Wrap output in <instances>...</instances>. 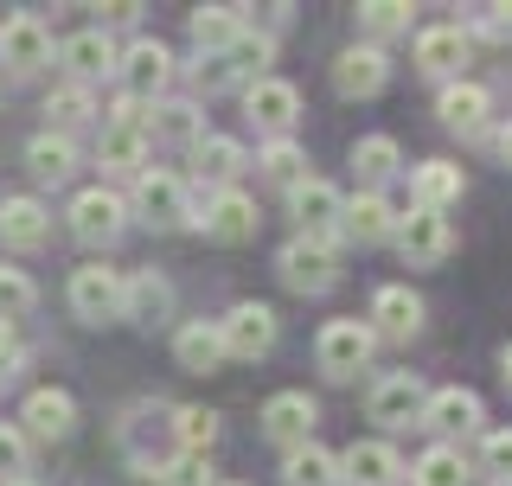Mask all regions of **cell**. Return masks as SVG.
I'll list each match as a JSON object with an SVG mask.
<instances>
[{"mask_svg": "<svg viewBox=\"0 0 512 486\" xmlns=\"http://www.w3.org/2000/svg\"><path fill=\"white\" fill-rule=\"evenodd\" d=\"M45 237H52V212H45L32 192L0 199V243H7V250H39Z\"/></svg>", "mask_w": 512, "mask_h": 486, "instance_id": "obj_25", "label": "cell"}, {"mask_svg": "<svg viewBox=\"0 0 512 486\" xmlns=\"http://www.w3.org/2000/svg\"><path fill=\"white\" fill-rule=\"evenodd\" d=\"M7 365H20V333L0 320V378H7Z\"/></svg>", "mask_w": 512, "mask_h": 486, "instance_id": "obj_47", "label": "cell"}, {"mask_svg": "<svg viewBox=\"0 0 512 486\" xmlns=\"http://www.w3.org/2000/svg\"><path fill=\"white\" fill-rule=\"evenodd\" d=\"M13 480H26V429L0 423V486H13Z\"/></svg>", "mask_w": 512, "mask_h": 486, "instance_id": "obj_44", "label": "cell"}, {"mask_svg": "<svg viewBox=\"0 0 512 486\" xmlns=\"http://www.w3.org/2000/svg\"><path fill=\"white\" fill-rule=\"evenodd\" d=\"M352 173H359L365 192H384V180H397L404 173V148H397L391 135H365L352 141Z\"/></svg>", "mask_w": 512, "mask_h": 486, "instance_id": "obj_31", "label": "cell"}, {"mask_svg": "<svg viewBox=\"0 0 512 486\" xmlns=\"http://www.w3.org/2000/svg\"><path fill=\"white\" fill-rule=\"evenodd\" d=\"M474 32H480V39H500V45H506V39H512V7H506V0H500V7H480V26H474Z\"/></svg>", "mask_w": 512, "mask_h": 486, "instance_id": "obj_46", "label": "cell"}, {"mask_svg": "<svg viewBox=\"0 0 512 486\" xmlns=\"http://www.w3.org/2000/svg\"><path fill=\"white\" fill-rule=\"evenodd\" d=\"M276 275L295 295H327L333 282H340V243L333 237H288L282 243V256H276Z\"/></svg>", "mask_w": 512, "mask_h": 486, "instance_id": "obj_2", "label": "cell"}, {"mask_svg": "<svg viewBox=\"0 0 512 486\" xmlns=\"http://www.w3.org/2000/svg\"><path fill=\"white\" fill-rule=\"evenodd\" d=\"M365 327H372L378 339H416V333H423V301H416V288L410 282H384L372 295Z\"/></svg>", "mask_w": 512, "mask_h": 486, "instance_id": "obj_15", "label": "cell"}, {"mask_svg": "<svg viewBox=\"0 0 512 486\" xmlns=\"http://www.w3.org/2000/svg\"><path fill=\"white\" fill-rule=\"evenodd\" d=\"M410 486H468V461H461V448L455 442L423 448L416 467H410Z\"/></svg>", "mask_w": 512, "mask_h": 486, "instance_id": "obj_34", "label": "cell"}, {"mask_svg": "<svg viewBox=\"0 0 512 486\" xmlns=\"http://www.w3.org/2000/svg\"><path fill=\"white\" fill-rule=\"evenodd\" d=\"M340 474H346V486H404L410 467L391 442H352L340 455Z\"/></svg>", "mask_w": 512, "mask_h": 486, "instance_id": "obj_17", "label": "cell"}, {"mask_svg": "<svg viewBox=\"0 0 512 486\" xmlns=\"http://www.w3.org/2000/svg\"><path fill=\"white\" fill-rule=\"evenodd\" d=\"M436 116H442V128H455V135H487L493 96H487V84H474V77H455V84H442V96H436Z\"/></svg>", "mask_w": 512, "mask_h": 486, "instance_id": "obj_18", "label": "cell"}, {"mask_svg": "<svg viewBox=\"0 0 512 486\" xmlns=\"http://www.w3.org/2000/svg\"><path fill=\"white\" fill-rule=\"evenodd\" d=\"M480 474H487L493 486H512V429L480 435Z\"/></svg>", "mask_w": 512, "mask_h": 486, "instance_id": "obj_42", "label": "cell"}, {"mask_svg": "<svg viewBox=\"0 0 512 486\" xmlns=\"http://www.w3.org/2000/svg\"><path fill=\"white\" fill-rule=\"evenodd\" d=\"M423 429H436V435H474L480 429V397L468 391V384H442V391H429Z\"/></svg>", "mask_w": 512, "mask_h": 486, "instance_id": "obj_24", "label": "cell"}, {"mask_svg": "<svg viewBox=\"0 0 512 486\" xmlns=\"http://www.w3.org/2000/svg\"><path fill=\"white\" fill-rule=\"evenodd\" d=\"M173 442H180V455H205L218 442V410H205V403L173 410Z\"/></svg>", "mask_w": 512, "mask_h": 486, "instance_id": "obj_36", "label": "cell"}, {"mask_svg": "<svg viewBox=\"0 0 512 486\" xmlns=\"http://www.w3.org/2000/svg\"><path fill=\"white\" fill-rule=\"evenodd\" d=\"M218 486H244V480H218Z\"/></svg>", "mask_w": 512, "mask_h": 486, "instance_id": "obj_51", "label": "cell"}, {"mask_svg": "<svg viewBox=\"0 0 512 486\" xmlns=\"http://www.w3.org/2000/svg\"><path fill=\"white\" fill-rule=\"evenodd\" d=\"M160 486H218L212 480V467H205V455H173V461H160Z\"/></svg>", "mask_w": 512, "mask_h": 486, "instance_id": "obj_43", "label": "cell"}, {"mask_svg": "<svg viewBox=\"0 0 512 486\" xmlns=\"http://www.w3.org/2000/svg\"><path fill=\"white\" fill-rule=\"evenodd\" d=\"M282 486H346L340 455H327L320 442H308V448H288V461H282Z\"/></svg>", "mask_w": 512, "mask_h": 486, "instance_id": "obj_33", "label": "cell"}, {"mask_svg": "<svg viewBox=\"0 0 512 486\" xmlns=\"http://www.w3.org/2000/svg\"><path fill=\"white\" fill-rule=\"evenodd\" d=\"M26 173L39 186H64L77 173V141L71 135H52V128H45V135H32L26 141Z\"/></svg>", "mask_w": 512, "mask_h": 486, "instance_id": "obj_28", "label": "cell"}, {"mask_svg": "<svg viewBox=\"0 0 512 486\" xmlns=\"http://www.w3.org/2000/svg\"><path fill=\"white\" fill-rule=\"evenodd\" d=\"M58 64L71 71V84H96V77H109L122 64V52H116V39H109L103 26H90V32H71V39L58 45Z\"/></svg>", "mask_w": 512, "mask_h": 486, "instance_id": "obj_16", "label": "cell"}, {"mask_svg": "<svg viewBox=\"0 0 512 486\" xmlns=\"http://www.w3.org/2000/svg\"><path fill=\"white\" fill-rule=\"evenodd\" d=\"M32 307H39V288H32V275H26V269H7V263H0V320L13 327V320H26Z\"/></svg>", "mask_w": 512, "mask_h": 486, "instance_id": "obj_40", "label": "cell"}, {"mask_svg": "<svg viewBox=\"0 0 512 486\" xmlns=\"http://www.w3.org/2000/svg\"><path fill=\"white\" fill-rule=\"evenodd\" d=\"M20 429H26V442H64V435L77 429V403H71V391H58V384L32 391L26 410H20Z\"/></svg>", "mask_w": 512, "mask_h": 486, "instance_id": "obj_21", "label": "cell"}, {"mask_svg": "<svg viewBox=\"0 0 512 486\" xmlns=\"http://www.w3.org/2000/svg\"><path fill=\"white\" fill-rule=\"evenodd\" d=\"M340 237H352V243H384V237H397V212H391V199H384V192H359V199H346V224H340Z\"/></svg>", "mask_w": 512, "mask_h": 486, "instance_id": "obj_30", "label": "cell"}, {"mask_svg": "<svg viewBox=\"0 0 512 486\" xmlns=\"http://www.w3.org/2000/svg\"><path fill=\"white\" fill-rule=\"evenodd\" d=\"M372 352H378V333L365 327V320H327L320 339H314V359H320V371H327L333 384L359 378V371L372 365Z\"/></svg>", "mask_w": 512, "mask_h": 486, "instance_id": "obj_3", "label": "cell"}, {"mask_svg": "<svg viewBox=\"0 0 512 486\" xmlns=\"http://www.w3.org/2000/svg\"><path fill=\"white\" fill-rule=\"evenodd\" d=\"M397 250H404L410 269H436V263H448V250H455V224H448L442 212L410 205V212L397 218Z\"/></svg>", "mask_w": 512, "mask_h": 486, "instance_id": "obj_7", "label": "cell"}, {"mask_svg": "<svg viewBox=\"0 0 512 486\" xmlns=\"http://www.w3.org/2000/svg\"><path fill=\"white\" fill-rule=\"evenodd\" d=\"M173 359H180V371H218L224 359H231L218 320H186V327L173 333Z\"/></svg>", "mask_w": 512, "mask_h": 486, "instance_id": "obj_29", "label": "cell"}, {"mask_svg": "<svg viewBox=\"0 0 512 486\" xmlns=\"http://www.w3.org/2000/svg\"><path fill=\"white\" fill-rule=\"evenodd\" d=\"M423 403H429V391H423L416 371H384L372 391H365V416L384 429H410V423L423 429Z\"/></svg>", "mask_w": 512, "mask_h": 486, "instance_id": "obj_5", "label": "cell"}, {"mask_svg": "<svg viewBox=\"0 0 512 486\" xmlns=\"http://www.w3.org/2000/svg\"><path fill=\"white\" fill-rule=\"evenodd\" d=\"M128 218H141L148 231H180L192 224V186L167 167H148L135 180V199H128Z\"/></svg>", "mask_w": 512, "mask_h": 486, "instance_id": "obj_1", "label": "cell"}, {"mask_svg": "<svg viewBox=\"0 0 512 486\" xmlns=\"http://www.w3.org/2000/svg\"><path fill=\"white\" fill-rule=\"evenodd\" d=\"M0 64H7L13 77H32L52 64V26L39 20V13H7L0 20Z\"/></svg>", "mask_w": 512, "mask_h": 486, "instance_id": "obj_9", "label": "cell"}, {"mask_svg": "<svg viewBox=\"0 0 512 486\" xmlns=\"http://www.w3.org/2000/svg\"><path fill=\"white\" fill-rule=\"evenodd\" d=\"M218 333H224V352H231V359H263V352L276 346V307L237 301L231 314L218 320Z\"/></svg>", "mask_w": 512, "mask_h": 486, "instance_id": "obj_13", "label": "cell"}, {"mask_svg": "<svg viewBox=\"0 0 512 486\" xmlns=\"http://www.w3.org/2000/svg\"><path fill=\"white\" fill-rule=\"evenodd\" d=\"M314 423H320V410H314L308 391H276V397L263 403V435H269V442H282V448H308L314 442Z\"/></svg>", "mask_w": 512, "mask_h": 486, "instance_id": "obj_14", "label": "cell"}, {"mask_svg": "<svg viewBox=\"0 0 512 486\" xmlns=\"http://www.w3.org/2000/svg\"><path fill=\"white\" fill-rule=\"evenodd\" d=\"M96 167H103V173H122V180H141V173H148V135L103 128V135H96Z\"/></svg>", "mask_w": 512, "mask_h": 486, "instance_id": "obj_32", "label": "cell"}, {"mask_svg": "<svg viewBox=\"0 0 512 486\" xmlns=\"http://www.w3.org/2000/svg\"><path fill=\"white\" fill-rule=\"evenodd\" d=\"M468 45H474L468 26H429L423 39H416V71H423V77H442V84H455L461 64H468Z\"/></svg>", "mask_w": 512, "mask_h": 486, "instance_id": "obj_22", "label": "cell"}, {"mask_svg": "<svg viewBox=\"0 0 512 486\" xmlns=\"http://www.w3.org/2000/svg\"><path fill=\"white\" fill-rule=\"evenodd\" d=\"M192 167H199L205 192H224V186H237V173L250 167V154H244V141H231V135H199L192 141Z\"/></svg>", "mask_w": 512, "mask_h": 486, "instance_id": "obj_23", "label": "cell"}, {"mask_svg": "<svg viewBox=\"0 0 512 486\" xmlns=\"http://www.w3.org/2000/svg\"><path fill=\"white\" fill-rule=\"evenodd\" d=\"M186 32H192V45H199V58H224L250 32V7H192Z\"/></svg>", "mask_w": 512, "mask_h": 486, "instance_id": "obj_19", "label": "cell"}, {"mask_svg": "<svg viewBox=\"0 0 512 486\" xmlns=\"http://www.w3.org/2000/svg\"><path fill=\"white\" fill-rule=\"evenodd\" d=\"M122 231H128V199H122V192L84 186V192L71 199V237H77V243H103V250H109Z\"/></svg>", "mask_w": 512, "mask_h": 486, "instance_id": "obj_6", "label": "cell"}, {"mask_svg": "<svg viewBox=\"0 0 512 486\" xmlns=\"http://www.w3.org/2000/svg\"><path fill=\"white\" fill-rule=\"evenodd\" d=\"M269 58H276V39H269V32H244V39L224 52V64L237 71V84H256V77H269V71H263Z\"/></svg>", "mask_w": 512, "mask_h": 486, "instance_id": "obj_38", "label": "cell"}, {"mask_svg": "<svg viewBox=\"0 0 512 486\" xmlns=\"http://www.w3.org/2000/svg\"><path fill=\"white\" fill-rule=\"evenodd\" d=\"M288 218L301 224V237H333L340 243V224H346V199H340V186H327V180H301L295 192H288Z\"/></svg>", "mask_w": 512, "mask_h": 486, "instance_id": "obj_12", "label": "cell"}, {"mask_svg": "<svg viewBox=\"0 0 512 486\" xmlns=\"http://www.w3.org/2000/svg\"><path fill=\"white\" fill-rule=\"evenodd\" d=\"M461 192H468V180H461V167H448V160H423V167H410V199L423 205V212L448 218V205H461Z\"/></svg>", "mask_w": 512, "mask_h": 486, "instance_id": "obj_27", "label": "cell"}, {"mask_svg": "<svg viewBox=\"0 0 512 486\" xmlns=\"http://www.w3.org/2000/svg\"><path fill=\"white\" fill-rule=\"evenodd\" d=\"M154 135L160 141H199L205 135V122H199V103H154Z\"/></svg>", "mask_w": 512, "mask_h": 486, "instance_id": "obj_39", "label": "cell"}, {"mask_svg": "<svg viewBox=\"0 0 512 486\" xmlns=\"http://www.w3.org/2000/svg\"><path fill=\"white\" fill-rule=\"evenodd\" d=\"M500 378H506V391H512V346L500 352Z\"/></svg>", "mask_w": 512, "mask_h": 486, "instance_id": "obj_49", "label": "cell"}, {"mask_svg": "<svg viewBox=\"0 0 512 486\" xmlns=\"http://www.w3.org/2000/svg\"><path fill=\"white\" fill-rule=\"evenodd\" d=\"M13 486H39V480H32V474H26V480H13Z\"/></svg>", "mask_w": 512, "mask_h": 486, "instance_id": "obj_50", "label": "cell"}, {"mask_svg": "<svg viewBox=\"0 0 512 486\" xmlns=\"http://www.w3.org/2000/svg\"><path fill=\"white\" fill-rule=\"evenodd\" d=\"M410 0H365L359 7V26L365 32H378V39H391V32H410Z\"/></svg>", "mask_w": 512, "mask_h": 486, "instance_id": "obj_41", "label": "cell"}, {"mask_svg": "<svg viewBox=\"0 0 512 486\" xmlns=\"http://www.w3.org/2000/svg\"><path fill=\"white\" fill-rule=\"evenodd\" d=\"M192 224H199L212 243H244V237H256V199H250L244 186L205 192V205L192 212Z\"/></svg>", "mask_w": 512, "mask_h": 486, "instance_id": "obj_10", "label": "cell"}, {"mask_svg": "<svg viewBox=\"0 0 512 486\" xmlns=\"http://www.w3.org/2000/svg\"><path fill=\"white\" fill-rule=\"evenodd\" d=\"M256 167H263V180H276V186H288V192L308 180V154H301V141H295V135H288V141H263Z\"/></svg>", "mask_w": 512, "mask_h": 486, "instance_id": "obj_35", "label": "cell"}, {"mask_svg": "<svg viewBox=\"0 0 512 486\" xmlns=\"http://www.w3.org/2000/svg\"><path fill=\"white\" fill-rule=\"evenodd\" d=\"M45 116H52V135H71V128H84L96 116V96L84 84H64V90L45 96Z\"/></svg>", "mask_w": 512, "mask_h": 486, "instance_id": "obj_37", "label": "cell"}, {"mask_svg": "<svg viewBox=\"0 0 512 486\" xmlns=\"http://www.w3.org/2000/svg\"><path fill=\"white\" fill-rule=\"evenodd\" d=\"M122 320H135V327H160V320H173V282H167V275H154V269L128 275Z\"/></svg>", "mask_w": 512, "mask_h": 486, "instance_id": "obj_26", "label": "cell"}, {"mask_svg": "<svg viewBox=\"0 0 512 486\" xmlns=\"http://www.w3.org/2000/svg\"><path fill=\"white\" fill-rule=\"evenodd\" d=\"M391 84V58H384V45H346L340 58H333V90L340 96H378Z\"/></svg>", "mask_w": 512, "mask_h": 486, "instance_id": "obj_20", "label": "cell"}, {"mask_svg": "<svg viewBox=\"0 0 512 486\" xmlns=\"http://www.w3.org/2000/svg\"><path fill=\"white\" fill-rule=\"evenodd\" d=\"M192 90H199V96H224V90H237V71L224 58H199V64H192Z\"/></svg>", "mask_w": 512, "mask_h": 486, "instance_id": "obj_45", "label": "cell"}, {"mask_svg": "<svg viewBox=\"0 0 512 486\" xmlns=\"http://www.w3.org/2000/svg\"><path fill=\"white\" fill-rule=\"evenodd\" d=\"M493 154H500V160H506V167H512V122L500 128V135H493Z\"/></svg>", "mask_w": 512, "mask_h": 486, "instance_id": "obj_48", "label": "cell"}, {"mask_svg": "<svg viewBox=\"0 0 512 486\" xmlns=\"http://www.w3.org/2000/svg\"><path fill=\"white\" fill-rule=\"evenodd\" d=\"M173 52L160 39H135L122 52V64H116V77H122V96H135V103H160V90L173 84Z\"/></svg>", "mask_w": 512, "mask_h": 486, "instance_id": "obj_8", "label": "cell"}, {"mask_svg": "<svg viewBox=\"0 0 512 486\" xmlns=\"http://www.w3.org/2000/svg\"><path fill=\"white\" fill-rule=\"evenodd\" d=\"M244 109L269 141H288V128L301 122V90L288 77H256V84H244Z\"/></svg>", "mask_w": 512, "mask_h": 486, "instance_id": "obj_11", "label": "cell"}, {"mask_svg": "<svg viewBox=\"0 0 512 486\" xmlns=\"http://www.w3.org/2000/svg\"><path fill=\"white\" fill-rule=\"evenodd\" d=\"M122 295H128V275H122V269H109V263L71 269V314L90 320V327H109V320H122Z\"/></svg>", "mask_w": 512, "mask_h": 486, "instance_id": "obj_4", "label": "cell"}]
</instances>
